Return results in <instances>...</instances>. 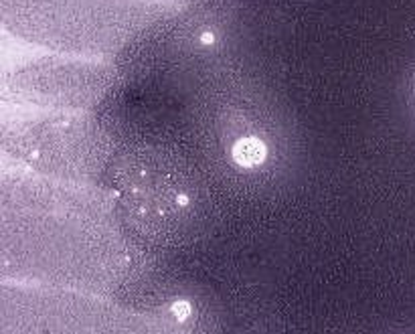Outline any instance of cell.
Returning <instances> with one entry per match:
<instances>
[{"mask_svg": "<svg viewBox=\"0 0 415 334\" xmlns=\"http://www.w3.org/2000/svg\"><path fill=\"white\" fill-rule=\"evenodd\" d=\"M231 154H233V160L243 166V168H251V166H259L265 156H267V148L259 138H239L233 148H231Z\"/></svg>", "mask_w": 415, "mask_h": 334, "instance_id": "cell-1", "label": "cell"}, {"mask_svg": "<svg viewBox=\"0 0 415 334\" xmlns=\"http://www.w3.org/2000/svg\"><path fill=\"white\" fill-rule=\"evenodd\" d=\"M173 314H174L178 320H185V318L190 314V304H189V302H185V300L176 302V304L173 306Z\"/></svg>", "mask_w": 415, "mask_h": 334, "instance_id": "cell-2", "label": "cell"}, {"mask_svg": "<svg viewBox=\"0 0 415 334\" xmlns=\"http://www.w3.org/2000/svg\"><path fill=\"white\" fill-rule=\"evenodd\" d=\"M201 39H203V43H213L215 36H213V35H209V33H205V35L201 36Z\"/></svg>", "mask_w": 415, "mask_h": 334, "instance_id": "cell-3", "label": "cell"}]
</instances>
